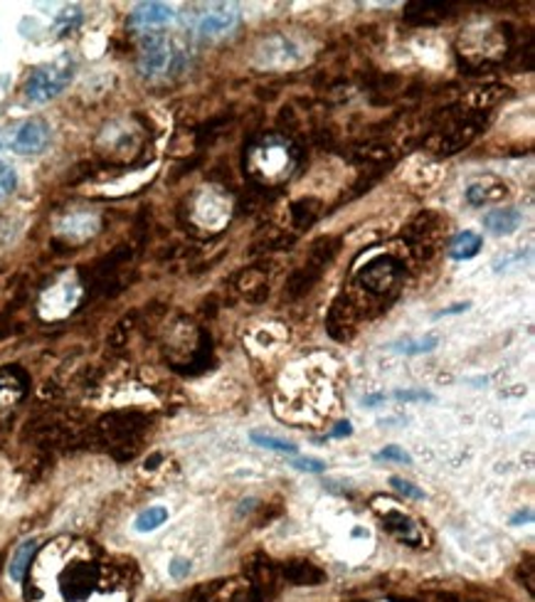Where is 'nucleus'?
<instances>
[{
    "mask_svg": "<svg viewBox=\"0 0 535 602\" xmlns=\"http://www.w3.org/2000/svg\"><path fill=\"white\" fill-rule=\"evenodd\" d=\"M247 168L252 178H257L261 186H275L291 174L294 154H291V146L281 142V138L265 136L261 142L249 146Z\"/></svg>",
    "mask_w": 535,
    "mask_h": 602,
    "instance_id": "nucleus-1",
    "label": "nucleus"
},
{
    "mask_svg": "<svg viewBox=\"0 0 535 602\" xmlns=\"http://www.w3.org/2000/svg\"><path fill=\"white\" fill-rule=\"evenodd\" d=\"M73 75H75V67L67 57L37 67L35 73L27 77L25 97L35 104H45L49 102V99H55L57 94L65 92V87L73 82Z\"/></svg>",
    "mask_w": 535,
    "mask_h": 602,
    "instance_id": "nucleus-2",
    "label": "nucleus"
},
{
    "mask_svg": "<svg viewBox=\"0 0 535 602\" xmlns=\"http://www.w3.org/2000/svg\"><path fill=\"white\" fill-rule=\"evenodd\" d=\"M400 265L392 257H378L376 263L363 267L358 272V287L366 294L386 297L400 287Z\"/></svg>",
    "mask_w": 535,
    "mask_h": 602,
    "instance_id": "nucleus-3",
    "label": "nucleus"
},
{
    "mask_svg": "<svg viewBox=\"0 0 535 602\" xmlns=\"http://www.w3.org/2000/svg\"><path fill=\"white\" fill-rule=\"evenodd\" d=\"M5 144L15 150V154L23 156H35L43 154L49 144V126L43 119H27V122H20L13 126L5 136Z\"/></svg>",
    "mask_w": 535,
    "mask_h": 602,
    "instance_id": "nucleus-4",
    "label": "nucleus"
},
{
    "mask_svg": "<svg viewBox=\"0 0 535 602\" xmlns=\"http://www.w3.org/2000/svg\"><path fill=\"white\" fill-rule=\"evenodd\" d=\"M176 63V49L170 45V40L164 35H151L146 37L144 49H141V75L146 77H160L166 75Z\"/></svg>",
    "mask_w": 535,
    "mask_h": 602,
    "instance_id": "nucleus-5",
    "label": "nucleus"
},
{
    "mask_svg": "<svg viewBox=\"0 0 535 602\" xmlns=\"http://www.w3.org/2000/svg\"><path fill=\"white\" fill-rule=\"evenodd\" d=\"M444 230H447V227L439 223L437 215H432V213L420 215L415 223L410 225L412 249H415V253H420V255H425V257L432 255L439 245V237H442Z\"/></svg>",
    "mask_w": 535,
    "mask_h": 602,
    "instance_id": "nucleus-6",
    "label": "nucleus"
},
{
    "mask_svg": "<svg viewBox=\"0 0 535 602\" xmlns=\"http://www.w3.org/2000/svg\"><path fill=\"white\" fill-rule=\"evenodd\" d=\"M239 23V10L235 5H218L200 18L198 33L203 37H220L235 30Z\"/></svg>",
    "mask_w": 535,
    "mask_h": 602,
    "instance_id": "nucleus-7",
    "label": "nucleus"
},
{
    "mask_svg": "<svg viewBox=\"0 0 535 602\" xmlns=\"http://www.w3.org/2000/svg\"><path fill=\"white\" fill-rule=\"evenodd\" d=\"M506 196H509V186L497 176H483L479 180H473V183L467 188V200L471 205H479V208L501 203Z\"/></svg>",
    "mask_w": 535,
    "mask_h": 602,
    "instance_id": "nucleus-8",
    "label": "nucleus"
},
{
    "mask_svg": "<svg viewBox=\"0 0 535 602\" xmlns=\"http://www.w3.org/2000/svg\"><path fill=\"white\" fill-rule=\"evenodd\" d=\"M176 18V10L166 3H141L131 13V25L141 30L151 27H164Z\"/></svg>",
    "mask_w": 535,
    "mask_h": 602,
    "instance_id": "nucleus-9",
    "label": "nucleus"
},
{
    "mask_svg": "<svg viewBox=\"0 0 535 602\" xmlns=\"http://www.w3.org/2000/svg\"><path fill=\"white\" fill-rule=\"evenodd\" d=\"M523 223V215L519 213V210L513 208H499V210H491V213L483 218V225H487L489 233L493 235H511L516 233V230L521 227Z\"/></svg>",
    "mask_w": 535,
    "mask_h": 602,
    "instance_id": "nucleus-10",
    "label": "nucleus"
},
{
    "mask_svg": "<svg viewBox=\"0 0 535 602\" xmlns=\"http://www.w3.org/2000/svg\"><path fill=\"white\" fill-rule=\"evenodd\" d=\"M382 521H386V526L392 531V534L402 540H408V544H415V540H420V528L415 521L405 514V511L388 506V514H382Z\"/></svg>",
    "mask_w": 535,
    "mask_h": 602,
    "instance_id": "nucleus-11",
    "label": "nucleus"
},
{
    "mask_svg": "<svg viewBox=\"0 0 535 602\" xmlns=\"http://www.w3.org/2000/svg\"><path fill=\"white\" fill-rule=\"evenodd\" d=\"M449 5L444 3H408L405 18L412 25H434L442 18H447Z\"/></svg>",
    "mask_w": 535,
    "mask_h": 602,
    "instance_id": "nucleus-12",
    "label": "nucleus"
},
{
    "mask_svg": "<svg viewBox=\"0 0 535 602\" xmlns=\"http://www.w3.org/2000/svg\"><path fill=\"white\" fill-rule=\"evenodd\" d=\"M35 550H37V540H25V544H20L15 548V554L8 564V576H10V580H13V583H23L27 568H30V560H33V556H35Z\"/></svg>",
    "mask_w": 535,
    "mask_h": 602,
    "instance_id": "nucleus-13",
    "label": "nucleus"
},
{
    "mask_svg": "<svg viewBox=\"0 0 535 602\" xmlns=\"http://www.w3.org/2000/svg\"><path fill=\"white\" fill-rule=\"evenodd\" d=\"M481 249V235L471 233V230H464V233H459L457 237L449 243V257L452 259H459V263H464V259H471L477 257Z\"/></svg>",
    "mask_w": 535,
    "mask_h": 602,
    "instance_id": "nucleus-14",
    "label": "nucleus"
},
{
    "mask_svg": "<svg viewBox=\"0 0 535 602\" xmlns=\"http://www.w3.org/2000/svg\"><path fill=\"white\" fill-rule=\"evenodd\" d=\"M168 521V509L166 506H148L141 511L134 521V528L138 534H151V531L160 528Z\"/></svg>",
    "mask_w": 535,
    "mask_h": 602,
    "instance_id": "nucleus-15",
    "label": "nucleus"
},
{
    "mask_svg": "<svg viewBox=\"0 0 535 602\" xmlns=\"http://www.w3.org/2000/svg\"><path fill=\"white\" fill-rule=\"evenodd\" d=\"M319 215H321V208L316 200H301V203H294V208H291V218H294V225L299 230L314 225Z\"/></svg>",
    "mask_w": 535,
    "mask_h": 602,
    "instance_id": "nucleus-16",
    "label": "nucleus"
},
{
    "mask_svg": "<svg viewBox=\"0 0 535 602\" xmlns=\"http://www.w3.org/2000/svg\"><path fill=\"white\" fill-rule=\"evenodd\" d=\"M252 443L259 445V447H265V449H277L281 452V455H297V445H291V443H285V439H279L275 435H261V433H252Z\"/></svg>",
    "mask_w": 535,
    "mask_h": 602,
    "instance_id": "nucleus-17",
    "label": "nucleus"
},
{
    "mask_svg": "<svg viewBox=\"0 0 535 602\" xmlns=\"http://www.w3.org/2000/svg\"><path fill=\"white\" fill-rule=\"evenodd\" d=\"M79 23H82V13H79V8H67L63 10V15H59L57 20V33H69V30L77 27Z\"/></svg>",
    "mask_w": 535,
    "mask_h": 602,
    "instance_id": "nucleus-18",
    "label": "nucleus"
},
{
    "mask_svg": "<svg viewBox=\"0 0 535 602\" xmlns=\"http://www.w3.org/2000/svg\"><path fill=\"white\" fill-rule=\"evenodd\" d=\"M18 186V176H15V170L5 166V164H0V198H5L8 193H13Z\"/></svg>",
    "mask_w": 535,
    "mask_h": 602,
    "instance_id": "nucleus-19",
    "label": "nucleus"
},
{
    "mask_svg": "<svg viewBox=\"0 0 535 602\" xmlns=\"http://www.w3.org/2000/svg\"><path fill=\"white\" fill-rule=\"evenodd\" d=\"M190 570H193V566H190L188 558H174V560H170V566H168V573H170V578H174V580L188 578Z\"/></svg>",
    "mask_w": 535,
    "mask_h": 602,
    "instance_id": "nucleus-20",
    "label": "nucleus"
},
{
    "mask_svg": "<svg viewBox=\"0 0 535 602\" xmlns=\"http://www.w3.org/2000/svg\"><path fill=\"white\" fill-rule=\"evenodd\" d=\"M390 481H392V487H395L398 491H402V494H405V497H410V499H425V491H420V489H415V487H412V484H410V481H405V479H400V477H392Z\"/></svg>",
    "mask_w": 535,
    "mask_h": 602,
    "instance_id": "nucleus-21",
    "label": "nucleus"
},
{
    "mask_svg": "<svg viewBox=\"0 0 535 602\" xmlns=\"http://www.w3.org/2000/svg\"><path fill=\"white\" fill-rule=\"evenodd\" d=\"M434 346H437V336H430L425 341H417V344H410V346H402V350L405 354H425V350H432Z\"/></svg>",
    "mask_w": 535,
    "mask_h": 602,
    "instance_id": "nucleus-22",
    "label": "nucleus"
},
{
    "mask_svg": "<svg viewBox=\"0 0 535 602\" xmlns=\"http://www.w3.org/2000/svg\"><path fill=\"white\" fill-rule=\"evenodd\" d=\"M378 459H398V461H412V457L408 455L405 449H400V447H386L382 452H378L376 455Z\"/></svg>",
    "mask_w": 535,
    "mask_h": 602,
    "instance_id": "nucleus-23",
    "label": "nucleus"
},
{
    "mask_svg": "<svg viewBox=\"0 0 535 602\" xmlns=\"http://www.w3.org/2000/svg\"><path fill=\"white\" fill-rule=\"evenodd\" d=\"M297 469H304V471H323L326 469V465H323L321 459H294L291 461Z\"/></svg>",
    "mask_w": 535,
    "mask_h": 602,
    "instance_id": "nucleus-24",
    "label": "nucleus"
},
{
    "mask_svg": "<svg viewBox=\"0 0 535 602\" xmlns=\"http://www.w3.org/2000/svg\"><path fill=\"white\" fill-rule=\"evenodd\" d=\"M398 400H432V393L427 390H398Z\"/></svg>",
    "mask_w": 535,
    "mask_h": 602,
    "instance_id": "nucleus-25",
    "label": "nucleus"
},
{
    "mask_svg": "<svg viewBox=\"0 0 535 602\" xmlns=\"http://www.w3.org/2000/svg\"><path fill=\"white\" fill-rule=\"evenodd\" d=\"M471 304H457V306H452V309H444V311H439V314H437V319L439 316H449V314H461V311H467Z\"/></svg>",
    "mask_w": 535,
    "mask_h": 602,
    "instance_id": "nucleus-26",
    "label": "nucleus"
}]
</instances>
